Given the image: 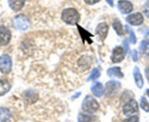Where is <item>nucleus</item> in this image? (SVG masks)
<instances>
[{
	"mask_svg": "<svg viewBox=\"0 0 149 122\" xmlns=\"http://www.w3.org/2000/svg\"><path fill=\"white\" fill-rule=\"evenodd\" d=\"M10 89V85L6 80H0V96H3Z\"/></svg>",
	"mask_w": 149,
	"mask_h": 122,
	"instance_id": "obj_18",
	"label": "nucleus"
},
{
	"mask_svg": "<svg viewBox=\"0 0 149 122\" xmlns=\"http://www.w3.org/2000/svg\"><path fill=\"white\" fill-rule=\"evenodd\" d=\"M91 92L95 97H101L104 94V90L103 85L100 82L94 83V85L91 87Z\"/></svg>",
	"mask_w": 149,
	"mask_h": 122,
	"instance_id": "obj_13",
	"label": "nucleus"
},
{
	"mask_svg": "<svg viewBox=\"0 0 149 122\" xmlns=\"http://www.w3.org/2000/svg\"><path fill=\"white\" fill-rule=\"evenodd\" d=\"M143 16L140 13H135L130 15L126 18L127 23L132 26H140L143 23Z\"/></svg>",
	"mask_w": 149,
	"mask_h": 122,
	"instance_id": "obj_9",
	"label": "nucleus"
},
{
	"mask_svg": "<svg viewBox=\"0 0 149 122\" xmlns=\"http://www.w3.org/2000/svg\"><path fill=\"white\" fill-rule=\"evenodd\" d=\"M13 25L17 29L26 31L29 27V21L26 15L21 14L14 18Z\"/></svg>",
	"mask_w": 149,
	"mask_h": 122,
	"instance_id": "obj_3",
	"label": "nucleus"
},
{
	"mask_svg": "<svg viewBox=\"0 0 149 122\" xmlns=\"http://www.w3.org/2000/svg\"><path fill=\"white\" fill-rule=\"evenodd\" d=\"M125 51L124 48L121 46H117L113 51L111 56V60L113 63H119L124 59Z\"/></svg>",
	"mask_w": 149,
	"mask_h": 122,
	"instance_id": "obj_8",
	"label": "nucleus"
},
{
	"mask_svg": "<svg viewBox=\"0 0 149 122\" xmlns=\"http://www.w3.org/2000/svg\"><path fill=\"white\" fill-rule=\"evenodd\" d=\"M9 6L14 11L21 10L24 6L25 0H8Z\"/></svg>",
	"mask_w": 149,
	"mask_h": 122,
	"instance_id": "obj_14",
	"label": "nucleus"
},
{
	"mask_svg": "<svg viewBox=\"0 0 149 122\" xmlns=\"http://www.w3.org/2000/svg\"><path fill=\"white\" fill-rule=\"evenodd\" d=\"M78 122H92V120L90 116L81 113L78 116Z\"/></svg>",
	"mask_w": 149,
	"mask_h": 122,
	"instance_id": "obj_24",
	"label": "nucleus"
},
{
	"mask_svg": "<svg viewBox=\"0 0 149 122\" xmlns=\"http://www.w3.org/2000/svg\"><path fill=\"white\" fill-rule=\"evenodd\" d=\"M146 94H147V95L148 96V97H149V89L146 90Z\"/></svg>",
	"mask_w": 149,
	"mask_h": 122,
	"instance_id": "obj_33",
	"label": "nucleus"
},
{
	"mask_svg": "<svg viewBox=\"0 0 149 122\" xmlns=\"http://www.w3.org/2000/svg\"><path fill=\"white\" fill-rule=\"evenodd\" d=\"M138 104L134 100L132 99L127 102L123 107V113L125 116H132L138 112Z\"/></svg>",
	"mask_w": 149,
	"mask_h": 122,
	"instance_id": "obj_4",
	"label": "nucleus"
},
{
	"mask_svg": "<svg viewBox=\"0 0 149 122\" xmlns=\"http://www.w3.org/2000/svg\"><path fill=\"white\" fill-rule=\"evenodd\" d=\"M132 59L134 61H137V52L136 50H134L132 51Z\"/></svg>",
	"mask_w": 149,
	"mask_h": 122,
	"instance_id": "obj_28",
	"label": "nucleus"
},
{
	"mask_svg": "<svg viewBox=\"0 0 149 122\" xmlns=\"http://www.w3.org/2000/svg\"><path fill=\"white\" fill-rule=\"evenodd\" d=\"M11 117V113L6 107H0V122H8Z\"/></svg>",
	"mask_w": 149,
	"mask_h": 122,
	"instance_id": "obj_16",
	"label": "nucleus"
},
{
	"mask_svg": "<svg viewBox=\"0 0 149 122\" xmlns=\"http://www.w3.org/2000/svg\"><path fill=\"white\" fill-rule=\"evenodd\" d=\"M122 122H139V117L137 116H131L127 119H124Z\"/></svg>",
	"mask_w": 149,
	"mask_h": 122,
	"instance_id": "obj_25",
	"label": "nucleus"
},
{
	"mask_svg": "<svg viewBox=\"0 0 149 122\" xmlns=\"http://www.w3.org/2000/svg\"><path fill=\"white\" fill-rule=\"evenodd\" d=\"M140 107L146 112H149V103L145 97H142L140 99Z\"/></svg>",
	"mask_w": 149,
	"mask_h": 122,
	"instance_id": "obj_22",
	"label": "nucleus"
},
{
	"mask_svg": "<svg viewBox=\"0 0 149 122\" xmlns=\"http://www.w3.org/2000/svg\"><path fill=\"white\" fill-rule=\"evenodd\" d=\"M84 1H85L86 3L88 4V5H95V4L98 3L100 0H84Z\"/></svg>",
	"mask_w": 149,
	"mask_h": 122,
	"instance_id": "obj_27",
	"label": "nucleus"
},
{
	"mask_svg": "<svg viewBox=\"0 0 149 122\" xmlns=\"http://www.w3.org/2000/svg\"><path fill=\"white\" fill-rule=\"evenodd\" d=\"M106 2L110 7H113V0H106Z\"/></svg>",
	"mask_w": 149,
	"mask_h": 122,
	"instance_id": "obj_30",
	"label": "nucleus"
},
{
	"mask_svg": "<svg viewBox=\"0 0 149 122\" xmlns=\"http://www.w3.org/2000/svg\"><path fill=\"white\" fill-rule=\"evenodd\" d=\"M38 99V96L32 91H27L25 94V100L29 104L34 103Z\"/></svg>",
	"mask_w": 149,
	"mask_h": 122,
	"instance_id": "obj_20",
	"label": "nucleus"
},
{
	"mask_svg": "<svg viewBox=\"0 0 149 122\" xmlns=\"http://www.w3.org/2000/svg\"><path fill=\"white\" fill-rule=\"evenodd\" d=\"M108 32V25L106 23H101L96 28V34L99 36L100 40L103 41L106 38Z\"/></svg>",
	"mask_w": 149,
	"mask_h": 122,
	"instance_id": "obj_11",
	"label": "nucleus"
},
{
	"mask_svg": "<svg viewBox=\"0 0 149 122\" xmlns=\"http://www.w3.org/2000/svg\"><path fill=\"white\" fill-rule=\"evenodd\" d=\"M139 50H140V54L143 56H149V42L146 40H143L140 44Z\"/></svg>",
	"mask_w": 149,
	"mask_h": 122,
	"instance_id": "obj_17",
	"label": "nucleus"
},
{
	"mask_svg": "<svg viewBox=\"0 0 149 122\" xmlns=\"http://www.w3.org/2000/svg\"><path fill=\"white\" fill-rule=\"evenodd\" d=\"M133 76H134V81H135V84L139 89H142L143 86V78L142 76L141 73L140 72V69L137 67H134V70H133Z\"/></svg>",
	"mask_w": 149,
	"mask_h": 122,
	"instance_id": "obj_12",
	"label": "nucleus"
},
{
	"mask_svg": "<svg viewBox=\"0 0 149 122\" xmlns=\"http://www.w3.org/2000/svg\"><path fill=\"white\" fill-rule=\"evenodd\" d=\"M146 37H147V38H148V40H149V29L148 30L147 32H146Z\"/></svg>",
	"mask_w": 149,
	"mask_h": 122,
	"instance_id": "obj_31",
	"label": "nucleus"
},
{
	"mask_svg": "<svg viewBox=\"0 0 149 122\" xmlns=\"http://www.w3.org/2000/svg\"><path fill=\"white\" fill-rule=\"evenodd\" d=\"M107 75L110 77H116L118 78H122L124 77V74L121 72V68L119 67H110L107 71Z\"/></svg>",
	"mask_w": 149,
	"mask_h": 122,
	"instance_id": "obj_15",
	"label": "nucleus"
},
{
	"mask_svg": "<svg viewBox=\"0 0 149 122\" xmlns=\"http://www.w3.org/2000/svg\"><path fill=\"white\" fill-rule=\"evenodd\" d=\"M121 88V84L116 80L108 81L105 85V94L107 97H113L118 93Z\"/></svg>",
	"mask_w": 149,
	"mask_h": 122,
	"instance_id": "obj_6",
	"label": "nucleus"
},
{
	"mask_svg": "<svg viewBox=\"0 0 149 122\" xmlns=\"http://www.w3.org/2000/svg\"><path fill=\"white\" fill-rule=\"evenodd\" d=\"M77 94V95L76 96H73V97H72V98L73 99H75V98H77V97H79V96H80V94H81V93H78V94Z\"/></svg>",
	"mask_w": 149,
	"mask_h": 122,
	"instance_id": "obj_32",
	"label": "nucleus"
},
{
	"mask_svg": "<svg viewBox=\"0 0 149 122\" xmlns=\"http://www.w3.org/2000/svg\"><path fill=\"white\" fill-rule=\"evenodd\" d=\"M113 27L114 30L116 31V32L117 33L118 35H123L124 34V31L123 29V26L121 24V21L119 19H116V21H114L113 24Z\"/></svg>",
	"mask_w": 149,
	"mask_h": 122,
	"instance_id": "obj_19",
	"label": "nucleus"
},
{
	"mask_svg": "<svg viewBox=\"0 0 149 122\" xmlns=\"http://www.w3.org/2000/svg\"><path fill=\"white\" fill-rule=\"evenodd\" d=\"M100 105L91 96H86L82 103V109L87 113H95L98 110Z\"/></svg>",
	"mask_w": 149,
	"mask_h": 122,
	"instance_id": "obj_2",
	"label": "nucleus"
},
{
	"mask_svg": "<svg viewBox=\"0 0 149 122\" xmlns=\"http://www.w3.org/2000/svg\"><path fill=\"white\" fill-rule=\"evenodd\" d=\"M126 29L128 30V31L130 32V41L132 44H135L136 41H137V39H136L135 37V34H134V31L128 26H125Z\"/></svg>",
	"mask_w": 149,
	"mask_h": 122,
	"instance_id": "obj_23",
	"label": "nucleus"
},
{
	"mask_svg": "<svg viewBox=\"0 0 149 122\" xmlns=\"http://www.w3.org/2000/svg\"><path fill=\"white\" fill-rule=\"evenodd\" d=\"M143 12H144L145 15L149 18V0L146 2L143 7Z\"/></svg>",
	"mask_w": 149,
	"mask_h": 122,
	"instance_id": "obj_26",
	"label": "nucleus"
},
{
	"mask_svg": "<svg viewBox=\"0 0 149 122\" xmlns=\"http://www.w3.org/2000/svg\"><path fill=\"white\" fill-rule=\"evenodd\" d=\"M11 39V33L6 26L0 25V45H7Z\"/></svg>",
	"mask_w": 149,
	"mask_h": 122,
	"instance_id": "obj_7",
	"label": "nucleus"
},
{
	"mask_svg": "<svg viewBox=\"0 0 149 122\" xmlns=\"http://www.w3.org/2000/svg\"><path fill=\"white\" fill-rule=\"evenodd\" d=\"M145 73H146V78H147V80H148V82H149V65L147 66V67H146V70H145Z\"/></svg>",
	"mask_w": 149,
	"mask_h": 122,
	"instance_id": "obj_29",
	"label": "nucleus"
},
{
	"mask_svg": "<svg viewBox=\"0 0 149 122\" xmlns=\"http://www.w3.org/2000/svg\"><path fill=\"white\" fill-rule=\"evenodd\" d=\"M100 76V71L97 68H94V70H92V72H91V75H89L88 78L87 79V81L96 80V79L98 78Z\"/></svg>",
	"mask_w": 149,
	"mask_h": 122,
	"instance_id": "obj_21",
	"label": "nucleus"
},
{
	"mask_svg": "<svg viewBox=\"0 0 149 122\" xmlns=\"http://www.w3.org/2000/svg\"><path fill=\"white\" fill-rule=\"evenodd\" d=\"M61 19L65 24L69 25H75L78 24L81 20V15L74 8H67L62 11Z\"/></svg>",
	"mask_w": 149,
	"mask_h": 122,
	"instance_id": "obj_1",
	"label": "nucleus"
},
{
	"mask_svg": "<svg viewBox=\"0 0 149 122\" xmlns=\"http://www.w3.org/2000/svg\"><path fill=\"white\" fill-rule=\"evenodd\" d=\"M118 8L123 14H128L133 10V5L127 0H120L118 2Z\"/></svg>",
	"mask_w": 149,
	"mask_h": 122,
	"instance_id": "obj_10",
	"label": "nucleus"
},
{
	"mask_svg": "<svg viewBox=\"0 0 149 122\" xmlns=\"http://www.w3.org/2000/svg\"><path fill=\"white\" fill-rule=\"evenodd\" d=\"M12 68V60L7 54H3L0 56V71L5 74L10 72Z\"/></svg>",
	"mask_w": 149,
	"mask_h": 122,
	"instance_id": "obj_5",
	"label": "nucleus"
}]
</instances>
